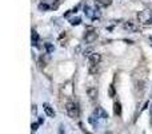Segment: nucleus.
<instances>
[{"label":"nucleus","instance_id":"obj_11","mask_svg":"<svg viewBox=\"0 0 152 134\" xmlns=\"http://www.w3.org/2000/svg\"><path fill=\"white\" fill-rule=\"evenodd\" d=\"M95 4L98 7H108L112 4V0H95Z\"/></svg>","mask_w":152,"mask_h":134},{"label":"nucleus","instance_id":"obj_3","mask_svg":"<svg viewBox=\"0 0 152 134\" xmlns=\"http://www.w3.org/2000/svg\"><path fill=\"white\" fill-rule=\"evenodd\" d=\"M96 39H98V32L93 31V30L86 32V35H84V40H86L87 43H93Z\"/></svg>","mask_w":152,"mask_h":134},{"label":"nucleus","instance_id":"obj_21","mask_svg":"<svg viewBox=\"0 0 152 134\" xmlns=\"http://www.w3.org/2000/svg\"><path fill=\"white\" fill-rule=\"evenodd\" d=\"M151 40H152V38H151Z\"/></svg>","mask_w":152,"mask_h":134},{"label":"nucleus","instance_id":"obj_9","mask_svg":"<svg viewBox=\"0 0 152 134\" xmlns=\"http://www.w3.org/2000/svg\"><path fill=\"white\" fill-rule=\"evenodd\" d=\"M43 109H44L45 114H47L48 117H55V110L51 107V105H48V103H44V105H43Z\"/></svg>","mask_w":152,"mask_h":134},{"label":"nucleus","instance_id":"obj_10","mask_svg":"<svg viewBox=\"0 0 152 134\" xmlns=\"http://www.w3.org/2000/svg\"><path fill=\"white\" fill-rule=\"evenodd\" d=\"M31 40H32V44L38 47V43H39V34L35 31V30H32V32H31Z\"/></svg>","mask_w":152,"mask_h":134},{"label":"nucleus","instance_id":"obj_16","mask_svg":"<svg viewBox=\"0 0 152 134\" xmlns=\"http://www.w3.org/2000/svg\"><path fill=\"white\" fill-rule=\"evenodd\" d=\"M45 50H47V52L48 54H51V52H54V50H55V47H54V44H51V43H45Z\"/></svg>","mask_w":152,"mask_h":134},{"label":"nucleus","instance_id":"obj_2","mask_svg":"<svg viewBox=\"0 0 152 134\" xmlns=\"http://www.w3.org/2000/svg\"><path fill=\"white\" fill-rule=\"evenodd\" d=\"M66 111H67V114L70 115L71 118H73V119H77V118H79V115H80L79 107H77V105H76L75 102H67Z\"/></svg>","mask_w":152,"mask_h":134},{"label":"nucleus","instance_id":"obj_19","mask_svg":"<svg viewBox=\"0 0 152 134\" xmlns=\"http://www.w3.org/2000/svg\"><path fill=\"white\" fill-rule=\"evenodd\" d=\"M38 122H39V123H43V122H44V118H43V117H39V119H38Z\"/></svg>","mask_w":152,"mask_h":134},{"label":"nucleus","instance_id":"obj_12","mask_svg":"<svg viewBox=\"0 0 152 134\" xmlns=\"http://www.w3.org/2000/svg\"><path fill=\"white\" fill-rule=\"evenodd\" d=\"M114 114L115 115H121V105L119 102H115L114 103Z\"/></svg>","mask_w":152,"mask_h":134},{"label":"nucleus","instance_id":"obj_15","mask_svg":"<svg viewBox=\"0 0 152 134\" xmlns=\"http://www.w3.org/2000/svg\"><path fill=\"white\" fill-rule=\"evenodd\" d=\"M80 23H82V19H80V18H72V19H70L71 26H79Z\"/></svg>","mask_w":152,"mask_h":134},{"label":"nucleus","instance_id":"obj_18","mask_svg":"<svg viewBox=\"0 0 152 134\" xmlns=\"http://www.w3.org/2000/svg\"><path fill=\"white\" fill-rule=\"evenodd\" d=\"M39 125H40L39 122H33V123L31 125V130L32 131H36V130H38V128H39Z\"/></svg>","mask_w":152,"mask_h":134},{"label":"nucleus","instance_id":"obj_13","mask_svg":"<svg viewBox=\"0 0 152 134\" xmlns=\"http://www.w3.org/2000/svg\"><path fill=\"white\" fill-rule=\"evenodd\" d=\"M124 28L128 30V31H136L137 27L135 26L132 22H126V23H124Z\"/></svg>","mask_w":152,"mask_h":134},{"label":"nucleus","instance_id":"obj_14","mask_svg":"<svg viewBox=\"0 0 152 134\" xmlns=\"http://www.w3.org/2000/svg\"><path fill=\"white\" fill-rule=\"evenodd\" d=\"M38 8H39V11H48L50 10V4H48L47 1H41L38 6Z\"/></svg>","mask_w":152,"mask_h":134},{"label":"nucleus","instance_id":"obj_20","mask_svg":"<svg viewBox=\"0 0 152 134\" xmlns=\"http://www.w3.org/2000/svg\"><path fill=\"white\" fill-rule=\"evenodd\" d=\"M32 113H33V114H36V105L32 106Z\"/></svg>","mask_w":152,"mask_h":134},{"label":"nucleus","instance_id":"obj_8","mask_svg":"<svg viewBox=\"0 0 152 134\" xmlns=\"http://www.w3.org/2000/svg\"><path fill=\"white\" fill-rule=\"evenodd\" d=\"M50 61V55H48V52H47V55H41L40 56V59H39V68H44L45 66H47V62Z\"/></svg>","mask_w":152,"mask_h":134},{"label":"nucleus","instance_id":"obj_7","mask_svg":"<svg viewBox=\"0 0 152 134\" xmlns=\"http://www.w3.org/2000/svg\"><path fill=\"white\" fill-rule=\"evenodd\" d=\"M100 61H101V56H100V54H98V52H93V54L89 55V63L99 64Z\"/></svg>","mask_w":152,"mask_h":134},{"label":"nucleus","instance_id":"obj_1","mask_svg":"<svg viewBox=\"0 0 152 134\" xmlns=\"http://www.w3.org/2000/svg\"><path fill=\"white\" fill-rule=\"evenodd\" d=\"M137 20H139L140 24H144V26L152 24V11L144 10V11H142V12H139L137 13Z\"/></svg>","mask_w":152,"mask_h":134},{"label":"nucleus","instance_id":"obj_4","mask_svg":"<svg viewBox=\"0 0 152 134\" xmlns=\"http://www.w3.org/2000/svg\"><path fill=\"white\" fill-rule=\"evenodd\" d=\"M95 115L98 117V118H101V119H107L108 118L107 111H105L103 107H100V106H98V107L95 109Z\"/></svg>","mask_w":152,"mask_h":134},{"label":"nucleus","instance_id":"obj_17","mask_svg":"<svg viewBox=\"0 0 152 134\" xmlns=\"http://www.w3.org/2000/svg\"><path fill=\"white\" fill-rule=\"evenodd\" d=\"M108 94H109L111 98H114L115 97V87L114 86H109V89H108Z\"/></svg>","mask_w":152,"mask_h":134},{"label":"nucleus","instance_id":"obj_5","mask_svg":"<svg viewBox=\"0 0 152 134\" xmlns=\"http://www.w3.org/2000/svg\"><path fill=\"white\" fill-rule=\"evenodd\" d=\"M87 94H88V97H89L91 101H95V99L98 98V95H99V91H98L96 87H89V89L87 90Z\"/></svg>","mask_w":152,"mask_h":134},{"label":"nucleus","instance_id":"obj_6","mask_svg":"<svg viewBox=\"0 0 152 134\" xmlns=\"http://www.w3.org/2000/svg\"><path fill=\"white\" fill-rule=\"evenodd\" d=\"M84 13H86L87 16H88L89 19H93L96 15H98V12H96L95 10H92L89 6H84Z\"/></svg>","mask_w":152,"mask_h":134}]
</instances>
